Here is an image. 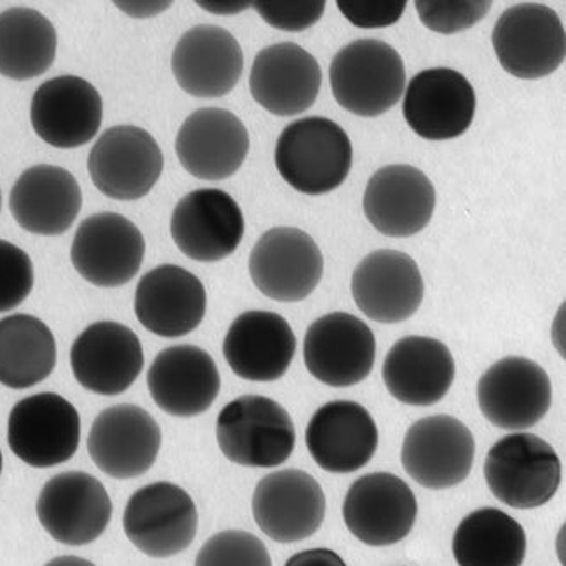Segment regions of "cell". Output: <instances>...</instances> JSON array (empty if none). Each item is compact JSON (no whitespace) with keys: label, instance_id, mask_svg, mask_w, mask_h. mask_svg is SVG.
<instances>
[{"label":"cell","instance_id":"6da1fadb","mask_svg":"<svg viewBox=\"0 0 566 566\" xmlns=\"http://www.w3.org/2000/svg\"><path fill=\"white\" fill-rule=\"evenodd\" d=\"M275 168L290 187L307 196L338 189L353 168V144L335 120L304 117L283 129Z\"/></svg>","mask_w":566,"mask_h":566},{"label":"cell","instance_id":"7a4b0ae2","mask_svg":"<svg viewBox=\"0 0 566 566\" xmlns=\"http://www.w3.org/2000/svg\"><path fill=\"white\" fill-rule=\"evenodd\" d=\"M338 105L357 117H378L405 95L407 71L401 54L384 41L359 39L345 45L329 65Z\"/></svg>","mask_w":566,"mask_h":566},{"label":"cell","instance_id":"3957f363","mask_svg":"<svg viewBox=\"0 0 566 566\" xmlns=\"http://www.w3.org/2000/svg\"><path fill=\"white\" fill-rule=\"evenodd\" d=\"M562 460L547 441L530 432L499 439L484 459L490 492L513 510H537L558 493Z\"/></svg>","mask_w":566,"mask_h":566},{"label":"cell","instance_id":"277c9868","mask_svg":"<svg viewBox=\"0 0 566 566\" xmlns=\"http://www.w3.org/2000/svg\"><path fill=\"white\" fill-rule=\"evenodd\" d=\"M217 441L226 459L234 464L277 468L295 450V423L274 399L241 396L218 415Z\"/></svg>","mask_w":566,"mask_h":566},{"label":"cell","instance_id":"5b68a950","mask_svg":"<svg viewBox=\"0 0 566 566\" xmlns=\"http://www.w3.org/2000/svg\"><path fill=\"white\" fill-rule=\"evenodd\" d=\"M123 526L136 549L150 558H171L189 549L198 535V507L178 484L157 481L129 496Z\"/></svg>","mask_w":566,"mask_h":566},{"label":"cell","instance_id":"8992f818","mask_svg":"<svg viewBox=\"0 0 566 566\" xmlns=\"http://www.w3.org/2000/svg\"><path fill=\"white\" fill-rule=\"evenodd\" d=\"M492 42L502 69L523 81L547 77L565 62V27L544 4L525 2L504 11Z\"/></svg>","mask_w":566,"mask_h":566},{"label":"cell","instance_id":"52a82bcc","mask_svg":"<svg viewBox=\"0 0 566 566\" xmlns=\"http://www.w3.org/2000/svg\"><path fill=\"white\" fill-rule=\"evenodd\" d=\"M11 452L30 468L65 464L81 443V417L72 402L54 392L29 396L9 413Z\"/></svg>","mask_w":566,"mask_h":566},{"label":"cell","instance_id":"ba28073f","mask_svg":"<svg viewBox=\"0 0 566 566\" xmlns=\"http://www.w3.org/2000/svg\"><path fill=\"white\" fill-rule=\"evenodd\" d=\"M323 272L319 247L296 227L268 230L251 251V281L275 302L293 304L307 298L323 280Z\"/></svg>","mask_w":566,"mask_h":566},{"label":"cell","instance_id":"9c48e42d","mask_svg":"<svg viewBox=\"0 0 566 566\" xmlns=\"http://www.w3.org/2000/svg\"><path fill=\"white\" fill-rule=\"evenodd\" d=\"M165 159L154 136L138 126H114L99 136L87 157L96 189L115 201H136L159 181Z\"/></svg>","mask_w":566,"mask_h":566},{"label":"cell","instance_id":"30bf717a","mask_svg":"<svg viewBox=\"0 0 566 566\" xmlns=\"http://www.w3.org/2000/svg\"><path fill=\"white\" fill-rule=\"evenodd\" d=\"M476 455L474 436L450 415H432L408 429L401 462L411 480L429 490H447L464 483Z\"/></svg>","mask_w":566,"mask_h":566},{"label":"cell","instance_id":"8fae6325","mask_svg":"<svg viewBox=\"0 0 566 566\" xmlns=\"http://www.w3.org/2000/svg\"><path fill=\"white\" fill-rule=\"evenodd\" d=\"M553 387L546 369L526 357L510 356L490 366L478 382L484 419L502 431H526L551 408Z\"/></svg>","mask_w":566,"mask_h":566},{"label":"cell","instance_id":"7c38bea8","mask_svg":"<svg viewBox=\"0 0 566 566\" xmlns=\"http://www.w3.org/2000/svg\"><path fill=\"white\" fill-rule=\"evenodd\" d=\"M419 504L413 490L390 472H371L350 484L342 516L350 534L366 546H395L413 530Z\"/></svg>","mask_w":566,"mask_h":566},{"label":"cell","instance_id":"4fadbf2b","mask_svg":"<svg viewBox=\"0 0 566 566\" xmlns=\"http://www.w3.org/2000/svg\"><path fill=\"white\" fill-rule=\"evenodd\" d=\"M42 528L65 546H87L111 525L112 501L102 481L83 471L56 474L38 499Z\"/></svg>","mask_w":566,"mask_h":566},{"label":"cell","instance_id":"5bb4252c","mask_svg":"<svg viewBox=\"0 0 566 566\" xmlns=\"http://www.w3.org/2000/svg\"><path fill=\"white\" fill-rule=\"evenodd\" d=\"M377 344L366 323L347 312H332L308 326L304 361L308 374L329 387H353L368 378Z\"/></svg>","mask_w":566,"mask_h":566},{"label":"cell","instance_id":"9a60e30c","mask_svg":"<svg viewBox=\"0 0 566 566\" xmlns=\"http://www.w3.org/2000/svg\"><path fill=\"white\" fill-rule=\"evenodd\" d=\"M144 259V234L119 213L87 217L72 242V265L83 280L98 287L128 284L140 271Z\"/></svg>","mask_w":566,"mask_h":566},{"label":"cell","instance_id":"2e32d148","mask_svg":"<svg viewBox=\"0 0 566 566\" xmlns=\"http://www.w3.org/2000/svg\"><path fill=\"white\" fill-rule=\"evenodd\" d=\"M251 507L263 534L280 544H295L325 522L326 496L308 472L283 469L259 481Z\"/></svg>","mask_w":566,"mask_h":566},{"label":"cell","instance_id":"e0dca14e","mask_svg":"<svg viewBox=\"0 0 566 566\" xmlns=\"http://www.w3.org/2000/svg\"><path fill=\"white\" fill-rule=\"evenodd\" d=\"M160 443L163 432L153 415L136 405H115L91 426L87 452L107 476L133 480L156 464Z\"/></svg>","mask_w":566,"mask_h":566},{"label":"cell","instance_id":"ac0fdd59","mask_svg":"<svg viewBox=\"0 0 566 566\" xmlns=\"http://www.w3.org/2000/svg\"><path fill=\"white\" fill-rule=\"evenodd\" d=\"M144 365L140 338L115 321L93 323L72 344L75 380L95 395H123L140 377Z\"/></svg>","mask_w":566,"mask_h":566},{"label":"cell","instance_id":"d6986e66","mask_svg":"<svg viewBox=\"0 0 566 566\" xmlns=\"http://www.w3.org/2000/svg\"><path fill=\"white\" fill-rule=\"evenodd\" d=\"M402 115L423 140H453L471 128L476 115V93L460 72L429 69L408 84Z\"/></svg>","mask_w":566,"mask_h":566},{"label":"cell","instance_id":"ffe728a7","mask_svg":"<svg viewBox=\"0 0 566 566\" xmlns=\"http://www.w3.org/2000/svg\"><path fill=\"white\" fill-rule=\"evenodd\" d=\"M350 292L357 308L368 319L398 325L419 311L426 286L419 265L410 255L378 250L357 263Z\"/></svg>","mask_w":566,"mask_h":566},{"label":"cell","instance_id":"44dd1931","mask_svg":"<svg viewBox=\"0 0 566 566\" xmlns=\"http://www.w3.org/2000/svg\"><path fill=\"white\" fill-rule=\"evenodd\" d=\"M171 238L187 259L220 262L241 244L244 217L238 202L223 190H193L172 210Z\"/></svg>","mask_w":566,"mask_h":566},{"label":"cell","instance_id":"7402d4cb","mask_svg":"<svg viewBox=\"0 0 566 566\" xmlns=\"http://www.w3.org/2000/svg\"><path fill=\"white\" fill-rule=\"evenodd\" d=\"M30 120L33 132L51 147H83L102 128L103 99L86 78L60 75L33 93Z\"/></svg>","mask_w":566,"mask_h":566},{"label":"cell","instance_id":"603a6c76","mask_svg":"<svg viewBox=\"0 0 566 566\" xmlns=\"http://www.w3.org/2000/svg\"><path fill=\"white\" fill-rule=\"evenodd\" d=\"M185 171L199 180H226L241 169L250 153L242 120L223 108H201L181 124L175 142Z\"/></svg>","mask_w":566,"mask_h":566},{"label":"cell","instance_id":"cb8c5ba5","mask_svg":"<svg viewBox=\"0 0 566 566\" xmlns=\"http://www.w3.org/2000/svg\"><path fill=\"white\" fill-rule=\"evenodd\" d=\"M434 185L426 172L410 165L378 169L366 185L363 210L368 222L389 238H411L431 222Z\"/></svg>","mask_w":566,"mask_h":566},{"label":"cell","instance_id":"d4e9b609","mask_svg":"<svg viewBox=\"0 0 566 566\" xmlns=\"http://www.w3.org/2000/svg\"><path fill=\"white\" fill-rule=\"evenodd\" d=\"M148 392L165 413L180 419L198 417L220 395V371L213 357L196 345L160 350L147 375Z\"/></svg>","mask_w":566,"mask_h":566},{"label":"cell","instance_id":"484cf974","mask_svg":"<svg viewBox=\"0 0 566 566\" xmlns=\"http://www.w3.org/2000/svg\"><path fill=\"white\" fill-rule=\"evenodd\" d=\"M178 86L196 98H222L238 86L244 54L238 39L217 25H198L185 32L171 56Z\"/></svg>","mask_w":566,"mask_h":566},{"label":"cell","instance_id":"4316f807","mask_svg":"<svg viewBox=\"0 0 566 566\" xmlns=\"http://www.w3.org/2000/svg\"><path fill=\"white\" fill-rule=\"evenodd\" d=\"M305 444L323 471L353 474L377 453V423L359 402H326L312 415Z\"/></svg>","mask_w":566,"mask_h":566},{"label":"cell","instance_id":"83f0119b","mask_svg":"<svg viewBox=\"0 0 566 566\" xmlns=\"http://www.w3.org/2000/svg\"><path fill=\"white\" fill-rule=\"evenodd\" d=\"M323 84L319 63L293 42L269 45L251 66V96L277 117L304 114L316 103Z\"/></svg>","mask_w":566,"mask_h":566},{"label":"cell","instance_id":"f1b7e54d","mask_svg":"<svg viewBox=\"0 0 566 566\" xmlns=\"http://www.w3.org/2000/svg\"><path fill=\"white\" fill-rule=\"evenodd\" d=\"M206 304L208 296L201 280L171 263L147 272L136 286V317L157 337L180 338L199 328Z\"/></svg>","mask_w":566,"mask_h":566},{"label":"cell","instance_id":"f546056e","mask_svg":"<svg viewBox=\"0 0 566 566\" xmlns=\"http://www.w3.org/2000/svg\"><path fill=\"white\" fill-rule=\"evenodd\" d=\"M295 353V333L275 312H244L230 325L223 340L227 365L250 382L280 380L292 366Z\"/></svg>","mask_w":566,"mask_h":566},{"label":"cell","instance_id":"4dcf8cb0","mask_svg":"<svg viewBox=\"0 0 566 566\" xmlns=\"http://www.w3.org/2000/svg\"><path fill=\"white\" fill-rule=\"evenodd\" d=\"M83 208V190L71 171L38 165L21 172L9 193V210L30 234L62 235Z\"/></svg>","mask_w":566,"mask_h":566},{"label":"cell","instance_id":"1f68e13d","mask_svg":"<svg viewBox=\"0 0 566 566\" xmlns=\"http://www.w3.org/2000/svg\"><path fill=\"white\" fill-rule=\"evenodd\" d=\"M382 378L392 398L408 407H432L452 389L455 359L443 342L405 337L387 353Z\"/></svg>","mask_w":566,"mask_h":566},{"label":"cell","instance_id":"d6a6232c","mask_svg":"<svg viewBox=\"0 0 566 566\" xmlns=\"http://www.w3.org/2000/svg\"><path fill=\"white\" fill-rule=\"evenodd\" d=\"M56 366V340L45 323L29 314L0 319V384L30 389Z\"/></svg>","mask_w":566,"mask_h":566},{"label":"cell","instance_id":"836d02e7","mask_svg":"<svg viewBox=\"0 0 566 566\" xmlns=\"http://www.w3.org/2000/svg\"><path fill=\"white\" fill-rule=\"evenodd\" d=\"M459 566H522L526 556L523 526L495 507H483L457 526L452 541Z\"/></svg>","mask_w":566,"mask_h":566},{"label":"cell","instance_id":"e575fe53","mask_svg":"<svg viewBox=\"0 0 566 566\" xmlns=\"http://www.w3.org/2000/svg\"><path fill=\"white\" fill-rule=\"evenodd\" d=\"M56 29L30 8L0 13V75L30 81L50 71L56 57Z\"/></svg>","mask_w":566,"mask_h":566},{"label":"cell","instance_id":"d590c367","mask_svg":"<svg viewBox=\"0 0 566 566\" xmlns=\"http://www.w3.org/2000/svg\"><path fill=\"white\" fill-rule=\"evenodd\" d=\"M196 566H272V559L256 535L242 530H226L205 542Z\"/></svg>","mask_w":566,"mask_h":566},{"label":"cell","instance_id":"8d00e7d4","mask_svg":"<svg viewBox=\"0 0 566 566\" xmlns=\"http://www.w3.org/2000/svg\"><path fill=\"white\" fill-rule=\"evenodd\" d=\"M420 21L427 29L443 35L464 32L483 20L492 9V2H438L419 0L415 2Z\"/></svg>","mask_w":566,"mask_h":566},{"label":"cell","instance_id":"74e56055","mask_svg":"<svg viewBox=\"0 0 566 566\" xmlns=\"http://www.w3.org/2000/svg\"><path fill=\"white\" fill-rule=\"evenodd\" d=\"M33 263L25 251L0 239V314L13 311L32 293Z\"/></svg>","mask_w":566,"mask_h":566},{"label":"cell","instance_id":"f35d334b","mask_svg":"<svg viewBox=\"0 0 566 566\" xmlns=\"http://www.w3.org/2000/svg\"><path fill=\"white\" fill-rule=\"evenodd\" d=\"M256 13L268 25L283 32H304L325 14L326 2H253Z\"/></svg>","mask_w":566,"mask_h":566},{"label":"cell","instance_id":"ab89813d","mask_svg":"<svg viewBox=\"0 0 566 566\" xmlns=\"http://www.w3.org/2000/svg\"><path fill=\"white\" fill-rule=\"evenodd\" d=\"M338 9L357 29H384L396 25L405 14V0H340Z\"/></svg>","mask_w":566,"mask_h":566},{"label":"cell","instance_id":"60d3db41","mask_svg":"<svg viewBox=\"0 0 566 566\" xmlns=\"http://www.w3.org/2000/svg\"><path fill=\"white\" fill-rule=\"evenodd\" d=\"M284 566H347V563L335 551L319 547L293 554Z\"/></svg>","mask_w":566,"mask_h":566},{"label":"cell","instance_id":"b9f144b4","mask_svg":"<svg viewBox=\"0 0 566 566\" xmlns=\"http://www.w3.org/2000/svg\"><path fill=\"white\" fill-rule=\"evenodd\" d=\"M115 6L129 17L150 18L165 13L166 9L171 8V2H115Z\"/></svg>","mask_w":566,"mask_h":566},{"label":"cell","instance_id":"7bdbcfd3","mask_svg":"<svg viewBox=\"0 0 566 566\" xmlns=\"http://www.w3.org/2000/svg\"><path fill=\"white\" fill-rule=\"evenodd\" d=\"M198 6L208 13L218 14V17H230V14L242 13L248 8H253L251 2H230V0H227V2H222V0H218V2H198Z\"/></svg>","mask_w":566,"mask_h":566},{"label":"cell","instance_id":"ee69618b","mask_svg":"<svg viewBox=\"0 0 566 566\" xmlns=\"http://www.w3.org/2000/svg\"><path fill=\"white\" fill-rule=\"evenodd\" d=\"M44 566H96L95 563L87 559L78 558V556H60V558L51 559Z\"/></svg>","mask_w":566,"mask_h":566},{"label":"cell","instance_id":"f6af8a7d","mask_svg":"<svg viewBox=\"0 0 566 566\" xmlns=\"http://www.w3.org/2000/svg\"><path fill=\"white\" fill-rule=\"evenodd\" d=\"M0 474H2V452H0Z\"/></svg>","mask_w":566,"mask_h":566},{"label":"cell","instance_id":"bcb514c9","mask_svg":"<svg viewBox=\"0 0 566 566\" xmlns=\"http://www.w3.org/2000/svg\"><path fill=\"white\" fill-rule=\"evenodd\" d=\"M0 208H2V193H0Z\"/></svg>","mask_w":566,"mask_h":566}]
</instances>
